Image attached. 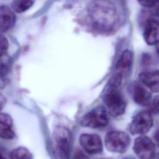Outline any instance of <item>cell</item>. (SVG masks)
<instances>
[{"label":"cell","instance_id":"obj_11","mask_svg":"<svg viewBox=\"0 0 159 159\" xmlns=\"http://www.w3.org/2000/svg\"><path fill=\"white\" fill-rule=\"evenodd\" d=\"M139 79L151 92L159 93V70L143 71L139 75Z\"/></svg>","mask_w":159,"mask_h":159},{"label":"cell","instance_id":"obj_14","mask_svg":"<svg viewBox=\"0 0 159 159\" xmlns=\"http://www.w3.org/2000/svg\"><path fill=\"white\" fill-rule=\"evenodd\" d=\"M13 121L10 115L6 113L0 114V137L4 139H12L15 136L12 128Z\"/></svg>","mask_w":159,"mask_h":159},{"label":"cell","instance_id":"obj_24","mask_svg":"<svg viewBox=\"0 0 159 159\" xmlns=\"http://www.w3.org/2000/svg\"><path fill=\"white\" fill-rule=\"evenodd\" d=\"M154 139L155 142H157V145L159 147V127L157 129L154 134Z\"/></svg>","mask_w":159,"mask_h":159},{"label":"cell","instance_id":"obj_13","mask_svg":"<svg viewBox=\"0 0 159 159\" xmlns=\"http://www.w3.org/2000/svg\"><path fill=\"white\" fill-rule=\"evenodd\" d=\"M16 22L14 11L7 6H0V31L6 32L10 29Z\"/></svg>","mask_w":159,"mask_h":159},{"label":"cell","instance_id":"obj_18","mask_svg":"<svg viewBox=\"0 0 159 159\" xmlns=\"http://www.w3.org/2000/svg\"><path fill=\"white\" fill-rule=\"evenodd\" d=\"M9 43L7 38L2 34H0V56L7 53Z\"/></svg>","mask_w":159,"mask_h":159},{"label":"cell","instance_id":"obj_7","mask_svg":"<svg viewBox=\"0 0 159 159\" xmlns=\"http://www.w3.org/2000/svg\"><path fill=\"white\" fill-rule=\"evenodd\" d=\"M152 125L153 119L150 112L142 111L133 117L129 125V130L133 135H142L148 132Z\"/></svg>","mask_w":159,"mask_h":159},{"label":"cell","instance_id":"obj_1","mask_svg":"<svg viewBox=\"0 0 159 159\" xmlns=\"http://www.w3.org/2000/svg\"><path fill=\"white\" fill-rule=\"evenodd\" d=\"M88 14L93 26L101 31H111L119 24V16L115 4L110 1L91 2Z\"/></svg>","mask_w":159,"mask_h":159},{"label":"cell","instance_id":"obj_26","mask_svg":"<svg viewBox=\"0 0 159 159\" xmlns=\"http://www.w3.org/2000/svg\"><path fill=\"white\" fill-rule=\"evenodd\" d=\"M0 159H6V158H4V157L1 153H0Z\"/></svg>","mask_w":159,"mask_h":159},{"label":"cell","instance_id":"obj_25","mask_svg":"<svg viewBox=\"0 0 159 159\" xmlns=\"http://www.w3.org/2000/svg\"><path fill=\"white\" fill-rule=\"evenodd\" d=\"M156 49H157V52L158 54L159 55V42L156 45Z\"/></svg>","mask_w":159,"mask_h":159},{"label":"cell","instance_id":"obj_9","mask_svg":"<svg viewBox=\"0 0 159 159\" xmlns=\"http://www.w3.org/2000/svg\"><path fill=\"white\" fill-rule=\"evenodd\" d=\"M80 142L83 149L88 153L98 154L102 150L100 137L94 134H83L80 137Z\"/></svg>","mask_w":159,"mask_h":159},{"label":"cell","instance_id":"obj_16","mask_svg":"<svg viewBox=\"0 0 159 159\" xmlns=\"http://www.w3.org/2000/svg\"><path fill=\"white\" fill-rule=\"evenodd\" d=\"M11 66L10 57L5 53L0 56V76H4L9 71Z\"/></svg>","mask_w":159,"mask_h":159},{"label":"cell","instance_id":"obj_22","mask_svg":"<svg viewBox=\"0 0 159 159\" xmlns=\"http://www.w3.org/2000/svg\"><path fill=\"white\" fill-rule=\"evenodd\" d=\"M152 13L155 16H159V1H155L154 6L151 8Z\"/></svg>","mask_w":159,"mask_h":159},{"label":"cell","instance_id":"obj_17","mask_svg":"<svg viewBox=\"0 0 159 159\" xmlns=\"http://www.w3.org/2000/svg\"><path fill=\"white\" fill-rule=\"evenodd\" d=\"M34 4V1L18 0L14 1L12 3V7L13 11L17 12H23L29 9Z\"/></svg>","mask_w":159,"mask_h":159},{"label":"cell","instance_id":"obj_10","mask_svg":"<svg viewBox=\"0 0 159 159\" xmlns=\"http://www.w3.org/2000/svg\"><path fill=\"white\" fill-rule=\"evenodd\" d=\"M129 89L133 100L137 104L146 106L150 103L152 100L151 93L141 83L134 82L130 84Z\"/></svg>","mask_w":159,"mask_h":159},{"label":"cell","instance_id":"obj_15","mask_svg":"<svg viewBox=\"0 0 159 159\" xmlns=\"http://www.w3.org/2000/svg\"><path fill=\"white\" fill-rule=\"evenodd\" d=\"M9 157L10 159H32V155L27 148L19 147L11 152Z\"/></svg>","mask_w":159,"mask_h":159},{"label":"cell","instance_id":"obj_3","mask_svg":"<svg viewBox=\"0 0 159 159\" xmlns=\"http://www.w3.org/2000/svg\"><path fill=\"white\" fill-rule=\"evenodd\" d=\"M103 101L107 113L112 117L124 114L126 108L125 101L117 88L108 86L103 95Z\"/></svg>","mask_w":159,"mask_h":159},{"label":"cell","instance_id":"obj_23","mask_svg":"<svg viewBox=\"0 0 159 159\" xmlns=\"http://www.w3.org/2000/svg\"><path fill=\"white\" fill-rule=\"evenodd\" d=\"M6 103V99L3 94L0 93V111L3 109Z\"/></svg>","mask_w":159,"mask_h":159},{"label":"cell","instance_id":"obj_6","mask_svg":"<svg viewBox=\"0 0 159 159\" xmlns=\"http://www.w3.org/2000/svg\"><path fill=\"white\" fill-rule=\"evenodd\" d=\"M130 137L122 131H111L105 137V145L107 149L112 152L124 153L129 147Z\"/></svg>","mask_w":159,"mask_h":159},{"label":"cell","instance_id":"obj_27","mask_svg":"<svg viewBox=\"0 0 159 159\" xmlns=\"http://www.w3.org/2000/svg\"><path fill=\"white\" fill-rule=\"evenodd\" d=\"M124 159H133V158H124Z\"/></svg>","mask_w":159,"mask_h":159},{"label":"cell","instance_id":"obj_2","mask_svg":"<svg viewBox=\"0 0 159 159\" xmlns=\"http://www.w3.org/2000/svg\"><path fill=\"white\" fill-rule=\"evenodd\" d=\"M52 148L56 159H70L71 135L62 126L56 127L52 134Z\"/></svg>","mask_w":159,"mask_h":159},{"label":"cell","instance_id":"obj_20","mask_svg":"<svg viewBox=\"0 0 159 159\" xmlns=\"http://www.w3.org/2000/svg\"><path fill=\"white\" fill-rule=\"evenodd\" d=\"M73 159H89V158L82 151L78 150L75 152Z\"/></svg>","mask_w":159,"mask_h":159},{"label":"cell","instance_id":"obj_8","mask_svg":"<svg viewBox=\"0 0 159 159\" xmlns=\"http://www.w3.org/2000/svg\"><path fill=\"white\" fill-rule=\"evenodd\" d=\"M134 150L140 159H154L156 156L155 145L147 136L142 135L135 140Z\"/></svg>","mask_w":159,"mask_h":159},{"label":"cell","instance_id":"obj_21","mask_svg":"<svg viewBox=\"0 0 159 159\" xmlns=\"http://www.w3.org/2000/svg\"><path fill=\"white\" fill-rule=\"evenodd\" d=\"M139 3L142 5L144 7H148V8H152L155 3V1H139Z\"/></svg>","mask_w":159,"mask_h":159},{"label":"cell","instance_id":"obj_5","mask_svg":"<svg viewBox=\"0 0 159 159\" xmlns=\"http://www.w3.org/2000/svg\"><path fill=\"white\" fill-rule=\"evenodd\" d=\"M109 116L106 107L98 106L86 113L81 119V125L89 128H101L106 126Z\"/></svg>","mask_w":159,"mask_h":159},{"label":"cell","instance_id":"obj_19","mask_svg":"<svg viewBox=\"0 0 159 159\" xmlns=\"http://www.w3.org/2000/svg\"><path fill=\"white\" fill-rule=\"evenodd\" d=\"M152 109L153 112L159 114V94L153 100L152 103Z\"/></svg>","mask_w":159,"mask_h":159},{"label":"cell","instance_id":"obj_12","mask_svg":"<svg viewBox=\"0 0 159 159\" xmlns=\"http://www.w3.org/2000/svg\"><path fill=\"white\" fill-rule=\"evenodd\" d=\"M143 38L150 45L159 42V22L153 19L147 21L143 32Z\"/></svg>","mask_w":159,"mask_h":159},{"label":"cell","instance_id":"obj_4","mask_svg":"<svg viewBox=\"0 0 159 159\" xmlns=\"http://www.w3.org/2000/svg\"><path fill=\"white\" fill-rule=\"evenodd\" d=\"M132 64V54L130 51L125 50L117 61L114 73L110 80L109 86L119 88L123 79L129 73Z\"/></svg>","mask_w":159,"mask_h":159}]
</instances>
